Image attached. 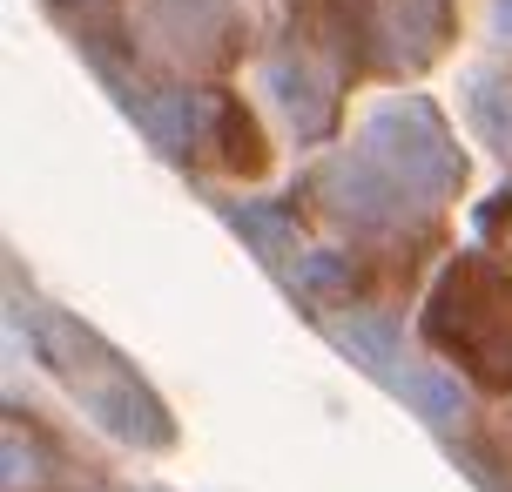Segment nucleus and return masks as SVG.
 Returning <instances> with one entry per match:
<instances>
[{
	"label": "nucleus",
	"instance_id": "1",
	"mask_svg": "<svg viewBox=\"0 0 512 492\" xmlns=\"http://www.w3.org/2000/svg\"><path fill=\"white\" fill-rule=\"evenodd\" d=\"M27 324H34V344L54 364V378L75 391L81 412L95 418L102 432H115L128 445H169V412L155 405V391L88 324H75V317H61V311H41V304L27 311Z\"/></svg>",
	"mask_w": 512,
	"mask_h": 492
},
{
	"label": "nucleus",
	"instance_id": "2",
	"mask_svg": "<svg viewBox=\"0 0 512 492\" xmlns=\"http://www.w3.org/2000/svg\"><path fill=\"white\" fill-rule=\"evenodd\" d=\"M425 331H432V344H445L465 371H479L486 385H512V284L492 263L465 257L438 277Z\"/></svg>",
	"mask_w": 512,
	"mask_h": 492
},
{
	"label": "nucleus",
	"instance_id": "3",
	"mask_svg": "<svg viewBox=\"0 0 512 492\" xmlns=\"http://www.w3.org/2000/svg\"><path fill=\"white\" fill-rule=\"evenodd\" d=\"M364 156L378 162L384 176H398L411 189V203H445L452 182H459V156H452V135L418 95H398L384 102L371 122H364Z\"/></svg>",
	"mask_w": 512,
	"mask_h": 492
},
{
	"label": "nucleus",
	"instance_id": "4",
	"mask_svg": "<svg viewBox=\"0 0 512 492\" xmlns=\"http://www.w3.org/2000/svg\"><path fill=\"white\" fill-rule=\"evenodd\" d=\"M324 203H331V216L358 223V230H391L411 209V189L398 176H384L364 149H351V156H337L324 169Z\"/></svg>",
	"mask_w": 512,
	"mask_h": 492
},
{
	"label": "nucleus",
	"instance_id": "5",
	"mask_svg": "<svg viewBox=\"0 0 512 492\" xmlns=\"http://www.w3.org/2000/svg\"><path fill=\"white\" fill-rule=\"evenodd\" d=\"M263 81H270V95H277V108H283V122H290V135L317 142V135L331 129V81L317 75L310 61H297V54H277V61L263 68Z\"/></svg>",
	"mask_w": 512,
	"mask_h": 492
},
{
	"label": "nucleus",
	"instance_id": "6",
	"mask_svg": "<svg viewBox=\"0 0 512 492\" xmlns=\"http://www.w3.org/2000/svg\"><path fill=\"white\" fill-rule=\"evenodd\" d=\"M391 391H398V398H405L425 425H438V432L465 425V385L452 378V364H405Z\"/></svg>",
	"mask_w": 512,
	"mask_h": 492
},
{
	"label": "nucleus",
	"instance_id": "7",
	"mask_svg": "<svg viewBox=\"0 0 512 492\" xmlns=\"http://www.w3.org/2000/svg\"><path fill=\"white\" fill-rule=\"evenodd\" d=\"M331 337L351 351V358L378 378V385H398V371H405V351H398V324L391 317H371V311H358V317H337L331 324Z\"/></svg>",
	"mask_w": 512,
	"mask_h": 492
},
{
	"label": "nucleus",
	"instance_id": "8",
	"mask_svg": "<svg viewBox=\"0 0 512 492\" xmlns=\"http://www.w3.org/2000/svg\"><path fill=\"white\" fill-rule=\"evenodd\" d=\"M128 108H135V122L155 149L182 156L196 142V95L189 88H142V95H128Z\"/></svg>",
	"mask_w": 512,
	"mask_h": 492
},
{
	"label": "nucleus",
	"instance_id": "9",
	"mask_svg": "<svg viewBox=\"0 0 512 492\" xmlns=\"http://www.w3.org/2000/svg\"><path fill=\"white\" fill-rule=\"evenodd\" d=\"M230 0H149V27L162 48H209V34H223Z\"/></svg>",
	"mask_w": 512,
	"mask_h": 492
},
{
	"label": "nucleus",
	"instance_id": "10",
	"mask_svg": "<svg viewBox=\"0 0 512 492\" xmlns=\"http://www.w3.org/2000/svg\"><path fill=\"white\" fill-rule=\"evenodd\" d=\"M223 216H230V230L250 236V250L263 263H297V257H304V250H297V223H290V209H277V203H230Z\"/></svg>",
	"mask_w": 512,
	"mask_h": 492
},
{
	"label": "nucleus",
	"instance_id": "11",
	"mask_svg": "<svg viewBox=\"0 0 512 492\" xmlns=\"http://www.w3.org/2000/svg\"><path fill=\"white\" fill-rule=\"evenodd\" d=\"M465 115H472V129L486 135L492 149H512V88L492 75H472L465 88Z\"/></svg>",
	"mask_w": 512,
	"mask_h": 492
},
{
	"label": "nucleus",
	"instance_id": "12",
	"mask_svg": "<svg viewBox=\"0 0 512 492\" xmlns=\"http://www.w3.org/2000/svg\"><path fill=\"white\" fill-rule=\"evenodd\" d=\"M297 290H304V297L344 290V257H337V250H304V257H297Z\"/></svg>",
	"mask_w": 512,
	"mask_h": 492
},
{
	"label": "nucleus",
	"instance_id": "13",
	"mask_svg": "<svg viewBox=\"0 0 512 492\" xmlns=\"http://www.w3.org/2000/svg\"><path fill=\"white\" fill-rule=\"evenodd\" d=\"M492 27H499V34L512 41V0H492Z\"/></svg>",
	"mask_w": 512,
	"mask_h": 492
}]
</instances>
